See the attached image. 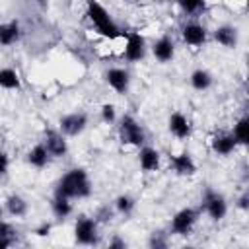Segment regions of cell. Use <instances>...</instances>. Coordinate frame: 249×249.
Returning a JSON list of instances; mask_svg holds the SVG:
<instances>
[{
    "mask_svg": "<svg viewBox=\"0 0 249 249\" xmlns=\"http://www.w3.org/2000/svg\"><path fill=\"white\" fill-rule=\"evenodd\" d=\"M210 144H212V150L216 154H220V156L231 154L235 150V146H237L235 140H233V136H231V132H218V134H214Z\"/></svg>",
    "mask_w": 249,
    "mask_h": 249,
    "instance_id": "obj_14",
    "label": "cell"
},
{
    "mask_svg": "<svg viewBox=\"0 0 249 249\" xmlns=\"http://www.w3.org/2000/svg\"><path fill=\"white\" fill-rule=\"evenodd\" d=\"M27 161H29L33 167H45L47 161H49V152H47V148H45L43 144L33 146V148L29 150V154H27Z\"/></svg>",
    "mask_w": 249,
    "mask_h": 249,
    "instance_id": "obj_21",
    "label": "cell"
},
{
    "mask_svg": "<svg viewBox=\"0 0 249 249\" xmlns=\"http://www.w3.org/2000/svg\"><path fill=\"white\" fill-rule=\"evenodd\" d=\"M140 167L144 171H156L160 167V152L156 148L144 146L140 150Z\"/></svg>",
    "mask_w": 249,
    "mask_h": 249,
    "instance_id": "obj_17",
    "label": "cell"
},
{
    "mask_svg": "<svg viewBox=\"0 0 249 249\" xmlns=\"http://www.w3.org/2000/svg\"><path fill=\"white\" fill-rule=\"evenodd\" d=\"M105 80H107V84H109L117 93H126V91H128L130 76H128L126 70H123V68H111V70H107Z\"/></svg>",
    "mask_w": 249,
    "mask_h": 249,
    "instance_id": "obj_11",
    "label": "cell"
},
{
    "mask_svg": "<svg viewBox=\"0 0 249 249\" xmlns=\"http://www.w3.org/2000/svg\"><path fill=\"white\" fill-rule=\"evenodd\" d=\"M169 161H171L175 173H179V175H195L196 173V163L193 161V158L187 152L177 154V156H169Z\"/></svg>",
    "mask_w": 249,
    "mask_h": 249,
    "instance_id": "obj_15",
    "label": "cell"
},
{
    "mask_svg": "<svg viewBox=\"0 0 249 249\" xmlns=\"http://www.w3.org/2000/svg\"><path fill=\"white\" fill-rule=\"evenodd\" d=\"M74 237L80 245H93L97 241V224L95 220L82 216L78 218L76 226H74Z\"/></svg>",
    "mask_w": 249,
    "mask_h": 249,
    "instance_id": "obj_5",
    "label": "cell"
},
{
    "mask_svg": "<svg viewBox=\"0 0 249 249\" xmlns=\"http://www.w3.org/2000/svg\"><path fill=\"white\" fill-rule=\"evenodd\" d=\"M183 41L187 45H193V47H200L204 41H206V29L196 23V21H189L183 25Z\"/></svg>",
    "mask_w": 249,
    "mask_h": 249,
    "instance_id": "obj_10",
    "label": "cell"
},
{
    "mask_svg": "<svg viewBox=\"0 0 249 249\" xmlns=\"http://www.w3.org/2000/svg\"><path fill=\"white\" fill-rule=\"evenodd\" d=\"M169 130H171L173 136H177V138L183 140V138H187L191 134V123H189V119L183 113L175 111L169 117Z\"/></svg>",
    "mask_w": 249,
    "mask_h": 249,
    "instance_id": "obj_13",
    "label": "cell"
},
{
    "mask_svg": "<svg viewBox=\"0 0 249 249\" xmlns=\"http://www.w3.org/2000/svg\"><path fill=\"white\" fill-rule=\"evenodd\" d=\"M148 249H169V239L167 233L163 230L152 231L150 239H148Z\"/></svg>",
    "mask_w": 249,
    "mask_h": 249,
    "instance_id": "obj_25",
    "label": "cell"
},
{
    "mask_svg": "<svg viewBox=\"0 0 249 249\" xmlns=\"http://www.w3.org/2000/svg\"><path fill=\"white\" fill-rule=\"evenodd\" d=\"M191 86H193L195 89H198V91L208 89V88L212 86V74H210L208 70H202V68L195 70V72L191 74Z\"/></svg>",
    "mask_w": 249,
    "mask_h": 249,
    "instance_id": "obj_20",
    "label": "cell"
},
{
    "mask_svg": "<svg viewBox=\"0 0 249 249\" xmlns=\"http://www.w3.org/2000/svg\"><path fill=\"white\" fill-rule=\"evenodd\" d=\"M179 8L189 16H196V14L206 10V2H202V0H187V2H179Z\"/></svg>",
    "mask_w": 249,
    "mask_h": 249,
    "instance_id": "obj_27",
    "label": "cell"
},
{
    "mask_svg": "<svg viewBox=\"0 0 249 249\" xmlns=\"http://www.w3.org/2000/svg\"><path fill=\"white\" fill-rule=\"evenodd\" d=\"M0 216H2V206H0Z\"/></svg>",
    "mask_w": 249,
    "mask_h": 249,
    "instance_id": "obj_36",
    "label": "cell"
},
{
    "mask_svg": "<svg viewBox=\"0 0 249 249\" xmlns=\"http://www.w3.org/2000/svg\"><path fill=\"white\" fill-rule=\"evenodd\" d=\"M19 39V23L18 21H8L0 23V45H12Z\"/></svg>",
    "mask_w": 249,
    "mask_h": 249,
    "instance_id": "obj_18",
    "label": "cell"
},
{
    "mask_svg": "<svg viewBox=\"0 0 249 249\" xmlns=\"http://www.w3.org/2000/svg\"><path fill=\"white\" fill-rule=\"evenodd\" d=\"M231 136H233L235 144H241V146H245V144L249 142V119H247V117H241V119L235 123Z\"/></svg>",
    "mask_w": 249,
    "mask_h": 249,
    "instance_id": "obj_24",
    "label": "cell"
},
{
    "mask_svg": "<svg viewBox=\"0 0 249 249\" xmlns=\"http://www.w3.org/2000/svg\"><path fill=\"white\" fill-rule=\"evenodd\" d=\"M51 208H53V214L56 218H68L72 214V202L68 198H64V196H58V195L53 196Z\"/></svg>",
    "mask_w": 249,
    "mask_h": 249,
    "instance_id": "obj_22",
    "label": "cell"
},
{
    "mask_svg": "<svg viewBox=\"0 0 249 249\" xmlns=\"http://www.w3.org/2000/svg\"><path fill=\"white\" fill-rule=\"evenodd\" d=\"M107 249H126V243L121 239V237H115L111 243H109V247Z\"/></svg>",
    "mask_w": 249,
    "mask_h": 249,
    "instance_id": "obj_32",
    "label": "cell"
},
{
    "mask_svg": "<svg viewBox=\"0 0 249 249\" xmlns=\"http://www.w3.org/2000/svg\"><path fill=\"white\" fill-rule=\"evenodd\" d=\"M196 220H198V210L196 208H183L173 216L171 231L177 233V235H187V233H191Z\"/></svg>",
    "mask_w": 249,
    "mask_h": 249,
    "instance_id": "obj_4",
    "label": "cell"
},
{
    "mask_svg": "<svg viewBox=\"0 0 249 249\" xmlns=\"http://www.w3.org/2000/svg\"><path fill=\"white\" fill-rule=\"evenodd\" d=\"M88 18L91 19V23L95 25L97 33H101L103 37L115 39L121 35L119 25L113 21V18L107 14V10L99 4V2H88Z\"/></svg>",
    "mask_w": 249,
    "mask_h": 249,
    "instance_id": "obj_2",
    "label": "cell"
},
{
    "mask_svg": "<svg viewBox=\"0 0 249 249\" xmlns=\"http://www.w3.org/2000/svg\"><path fill=\"white\" fill-rule=\"evenodd\" d=\"M43 146L47 148L49 156H53V158H62L66 154V150H68V144L64 140V134L58 132V130H53V128H47L45 130V142H43Z\"/></svg>",
    "mask_w": 249,
    "mask_h": 249,
    "instance_id": "obj_9",
    "label": "cell"
},
{
    "mask_svg": "<svg viewBox=\"0 0 249 249\" xmlns=\"http://www.w3.org/2000/svg\"><path fill=\"white\" fill-rule=\"evenodd\" d=\"M16 241V231L10 224L0 222V249H8Z\"/></svg>",
    "mask_w": 249,
    "mask_h": 249,
    "instance_id": "obj_26",
    "label": "cell"
},
{
    "mask_svg": "<svg viewBox=\"0 0 249 249\" xmlns=\"http://www.w3.org/2000/svg\"><path fill=\"white\" fill-rule=\"evenodd\" d=\"M237 206H239L241 210H247V208H249V195H247V193H243V195L239 196V200H237Z\"/></svg>",
    "mask_w": 249,
    "mask_h": 249,
    "instance_id": "obj_33",
    "label": "cell"
},
{
    "mask_svg": "<svg viewBox=\"0 0 249 249\" xmlns=\"http://www.w3.org/2000/svg\"><path fill=\"white\" fill-rule=\"evenodd\" d=\"M181 249H196V247H193V245H185V247H181Z\"/></svg>",
    "mask_w": 249,
    "mask_h": 249,
    "instance_id": "obj_35",
    "label": "cell"
},
{
    "mask_svg": "<svg viewBox=\"0 0 249 249\" xmlns=\"http://www.w3.org/2000/svg\"><path fill=\"white\" fill-rule=\"evenodd\" d=\"M0 88H4V89H19L21 88V80H19L18 72L12 70V68H2L0 70Z\"/></svg>",
    "mask_w": 249,
    "mask_h": 249,
    "instance_id": "obj_23",
    "label": "cell"
},
{
    "mask_svg": "<svg viewBox=\"0 0 249 249\" xmlns=\"http://www.w3.org/2000/svg\"><path fill=\"white\" fill-rule=\"evenodd\" d=\"M204 208H206V212H208V216L212 218V220H222L224 216H226V212H228V204H226V198L220 195V193H216V191H206L204 193Z\"/></svg>",
    "mask_w": 249,
    "mask_h": 249,
    "instance_id": "obj_6",
    "label": "cell"
},
{
    "mask_svg": "<svg viewBox=\"0 0 249 249\" xmlns=\"http://www.w3.org/2000/svg\"><path fill=\"white\" fill-rule=\"evenodd\" d=\"M8 171V156L4 152H0V177Z\"/></svg>",
    "mask_w": 249,
    "mask_h": 249,
    "instance_id": "obj_31",
    "label": "cell"
},
{
    "mask_svg": "<svg viewBox=\"0 0 249 249\" xmlns=\"http://www.w3.org/2000/svg\"><path fill=\"white\" fill-rule=\"evenodd\" d=\"M49 231H51V224H47V222H45V224H41V226L35 230V233H37V235H41V237H43V235H49Z\"/></svg>",
    "mask_w": 249,
    "mask_h": 249,
    "instance_id": "obj_34",
    "label": "cell"
},
{
    "mask_svg": "<svg viewBox=\"0 0 249 249\" xmlns=\"http://www.w3.org/2000/svg\"><path fill=\"white\" fill-rule=\"evenodd\" d=\"M88 124V115L78 111V113H70V115H64L60 119V132L66 134V136H78Z\"/></svg>",
    "mask_w": 249,
    "mask_h": 249,
    "instance_id": "obj_8",
    "label": "cell"
},
{
    "mask_svg": "<svg viewBox=\"0 0 249 249\" xmlns=\"http://www.w3.org/2000/svg\"><path fill=\"white\" fill-rule=\"evenodd\" d=\"M111 218H113V210L109 206H101L97 212V220L99 222H111Z\"/></svg>",
    "mask_w": 249,
    "mask_h": 249,
    "instance_id": "obj_30",
    "label": "cell"
},
{
    "mask_svg": "<svg viewBox=\"0 0 249 249\" xmlns=\"http://www.w3.org/2000/svg\"><path fill=\"white\" fill-rule=\"evenodd\" d=\"M91 193V183L88 179V173L86 169L82 167H74L70 169L68 173L62 175V179L58 181L56 185V191L54 195L58 196H64V198H84V196H89Z\"/></svg>",
    "mask_w": 249,
    "mask_h": 249,
    "instance_id": "obj_1",
    "label": "cell"
},
{
    "mask_svg": "<svg viewBox=\"0 0 249 249\" xmlns=\"http://www.w3.org/2000/svg\"><path fill=\"white\" fill-rule=\"evenodd\" d=\"M119 138L123 144H130V146H142L144 144V130L142 126L136 123L134 117L124 115L121 119L119 124Z\"/></svg>",
    "mask_w": 249,
    "mask_h": 249,
    "instance_id": "obj_3",
    "label": "cell"
},
{
    "mask_svg": "<svg viewBox=\"0 0 249 249\" xmlns=\"http://www.w3.org/2000/svg\"><path fill=\"white\" fill-rule=\"evenodd\" d=\"M115 105H111V103H103L101 105V119H103V123H113L115 121Z\"/></svg>",
    "mask_w": 249,
    "mask_h": 249,
    "instance_id": "obj_29",
    "label": "cell"
},
{
    "mask_svg": "<svg viewBox=\"0 0 249 249\" xmlns=\"http://www.w3.org/2000/svg\"><path fill=\"white\" fill-rule=\"evenodd\" d=\"M214 39L220 45H224L228 49H233L237 45V29L233 25H220V27L214 29Z\"/></svg>",
    "mask_w": 249,
    "mask_h": 249,
    "instance_id": "obj_16",
    "label": "cell"
},
{
    "mask_svg": "<svg viewBox=\"0 0 249 249\" xmlns=\"http://www.w3.org/2000/svg\"><path fill=\"white\" fill-rule=\"evenodd\" d=\"M152 53H154V56H156L160 62H169V60L173 58V54H175V45H173V39H171L169 35L160 37V39L154 43Z\"/></svg>",
    "mask_w": 249,
    "mask_h": 249,
    "instance_id": "obj_12",
    "label": "cell"
},
{
    "mask_svg": "<svg viewBox=\"0 0 249 249\" xmlns=\"http://www.w3.org/2000/svg\"><path fill=\"white\" fill-rule=\"evenodd\" d=\"M6 208H8V212H10L12 216H16V218H21V216L27 214V202H25V198H21L19 195H10V196L6 198Z\"/></svg>",
    "mask_w": 249,
    "mask_h": 249,
    "instance_id": "obj_19",
    "label": "cell"
},
{
    "mask_svg": "<svg viewBox=\"0 0 249 249\" xmlns=\"http://www.w3.org/2000/svg\"><path fill=\"white\" fill-rule=\"evenodd\" d=\"M134 206H136V202H134V198L128 196V195H121V196H117V200H115V208H117L121 214H124V216H128V214L134 210Z\"/></svg>",
    "mask_w": 249,
    "mask_h": 249,
    "instance_id": "obj_28",
    "label": "cell"
},
{
    "mask_svg": "<svg viewBox=\"0 0 249 249\" xmlns=\"http://www.w3.org/2000/svg\"><path fill=\"white\" fill-rule=\"evenodd\" d=\"M146 54V41L140 33L136 31H130L126 35V45H124V58L128 62H136V60H142Z\"/></svg>",
    "mask_w": 249,
    "mask_h": 249,
    "instance_id": "obj_7",
    "label": "cell"
}]
</instances>
